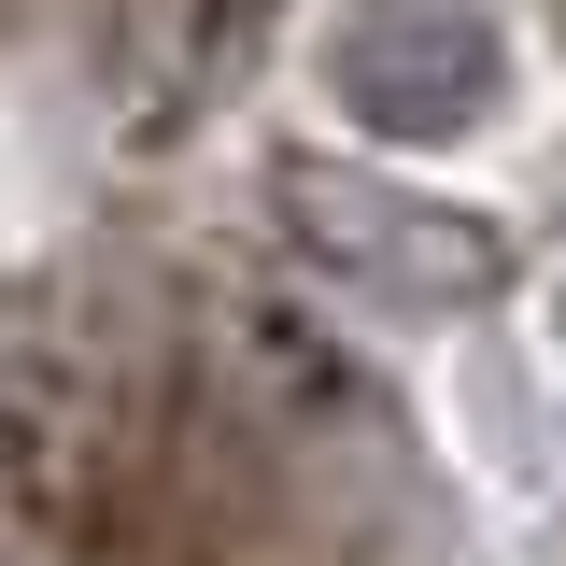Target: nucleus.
Segmentation results:
<instances>
[{"instance_id": "f03ea898", "label": "nucleus", "mask_w": 566, "mask_h": 566, "mask_svg": "<svg viewBox=\"0 0 566 566\" xmlns=\"http://www.w3.org/2000/svg\"><path fill=\"white\" fill-rule=\"evenodd\" d=\"M283 212L312 227L326 270L382 283V297H482L495 283V241L468 212H424V199H397V185H368V170H297Z\"/></svg>"}, {"instance_id": "f257e3e1", "label": "nucleus", "mask_w": 566, "mask_h": 566, "mask_svg": "<svg viewBox=\"0 0 566 566\" xmlns=\"http://www.w3.org/2000/svg\"><path fill=\"white\" fill-rule=\"evenodd\" d=\"M326 85L368 128L439 142V128H482V99L510 85V43H495L482 0H354L340 43H326Z\"/></svg>"}]
</instances>
